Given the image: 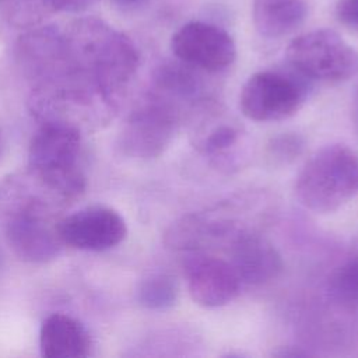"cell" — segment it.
<instances>
[{"label":"cell","instance_id":"cell-1","mask_svg":"<svg viewBox=\"0 0 358 358\" xmlns=\"http://www.w3.org/2000/svg\"><path fill=\"white\" fill-rule=\"evenodd\" d=\"M63 32L74 78L117 106L140 63L133 41L95 17L76 20Z\"/></svg>","mask_w":358,"mask_h":358},{"label":"cell","instance_id":"cell-2","mask_svg":"<svg viewBox=\"0 0 358 358\" xmlns=\"http://www.w3.org/2000/svg\"><path fill=\"white\" fill-rule=\"evenodd\" d=\"M81 131L63 122H41L28 148L32 179L48 193L63 201L77 199L85 189L80 168Z\"/></svg>","mask_w":358,"mask_h":358},{"label":"cell","instance_id":"cell-3","mask_svg":"<svg viewBox=\"0 0 358 358\" xmlns=\"http://www.w3.org/2000/svg\"><path fill=\"white\" fill-rule=\"evenodd\" d=\"M295 193L299 203L316 213L337 211L358 193V155L344 144L317 150L301 169Z\"/></svg>","mask_w":358,"mask_h":358},{"label":"cell","instance_id":"cell-4","mask_svg":"<svg viewBox=\"0 0 358 358\" xmlns=\"http://www.w3.org/2000/svg\"><path fill=\"white\" fill-rule=\"evenodd\" d=\"M285 56L299 74L312 80L340 83L358 74V52L333 29L298 35L288 43Z\"/></svg>","mask_w":358,"mask_h":358},{"label":"cell","instance_id":"cell-5","mask_svg":"<svg viewBox=\"0 0 358 358\" xmlns=\"http://www.w3.org/2000/svg\"><path fill=\"white\" fill-rule=\"evenodd\" d=\"M178 126L175 106L155 94L127 117L120 136V150L140 159L159 157L171 144Z\"/></svg>","mask_w":358,"mask_h":358},{"label":"cell","instance_id":"cell-6","mask_svg":"<svg viewBox=\"0 0 358 358\" xmlns=\"http://www.w3.org/2000/svg\"><path fill=\"white\" fill-rule=\"evenodd\" d=\"M305 99L303 87L281 71H259L250 76L239 94V108L255 122H277L295 115Z\"/></svg>","mask_w":358,"mask_h":358},{"label":"cell","instance_id":"cell-7","mask_svg":"<svg viewBox=\"0 0 358 358\" xmlns=\"http://www.w3.org/2000/svg\"><path fill=\"white\" fill-rule=\"evenodd\" d=\"M171 50L179 62L208 73L225 70L236 57L232 36L204 21L183 24L171 38Z\"/></svg>","mask_w":358,"mask_h":358},{"label":"cell","instance_id":"cell-8","mask_svg":"<svg viewBox=\"0 0 358 358\" xmlns=\"http://www.w3.org/2000/svg\"><path fill=\"white\" fill-rule=\"evenodd\" d=\"M42 200H31L11 214L6 225V238L10 249L24 262L46 263L57 257L62 239L57 222H52Z\"/></svg>","mask_w":358,"mask_h":358},{"label":"cell","instance_id":"cell-9","mask_svg":"<svg viewBox=\"0 0 358 358\" xmlns=\"http://www.w3.org/2000/svg\"><path fill=\"white\" fill-rule=\"evenodd\" d=\"M57 234L70 248L102 252L117 246L127 235L123 217L105 206H88L57 221Z\"/></svg>","mask_w":358,"mask_h":358},{"label":"cell","instance_id":"cell-10","mask_svg":"<svg viewBox=\"0 0 358 358\" xmlns=\"http://www.w3.org/2000/svg\"><path fill=\"white\" fill-rule=\"evenodd\" d=\"M187 291L194 303L220 308L236 298L241 280L231 263L207 255H194L185 264Z\"/></svg>","mask_w":358,"mask_h":358},{"label":"cell","instance_id":"cell-11","mask_svg":"<svg viewBox=\"0 0 358 358\" xmlns=\"http://www.w3.org/2000/svg\"><path fill=\"white\" fill-rule=\"evenodd\" d=\"M231 266L241 282L260 285L277 278L284 263L268 239L257 234L241 232L231 243Z\"/></svg>","mask_w":358,"mask_h":358},{"label":"cell","instance_id":"cell-12","mask_svg":"<svg viewBox=\"0 0 358 358\" xmlns=\"http://www.w3.org/2000/svg\"><path fill=\"white\" fill-rule=\"evenodd\" d=\"M39 348L46 358H83L91 352V337L77 319L53 313L41 326Z\"/></svg>","mask_w":358,"mask_h":358},{"label":"cell","instance_id":"cell-13","mask_svg":"<svg viewBox=\"0 0 358 358\" xmlns=\"http://www.w3.org/2000/svg\"><path fill=\"white\" fill-rule=\"evenodd\" d=\"M308 14L305 0H253L252 18L256 31L270 39L285 36L302 25Z\"/></svg>","mask_w":358,"mask_h":358},{"label":"cell","instance_id":"cell-14","mask_svg":"<svg viewBox=\"0 0 358 358\" xmlns=\"http://www.w3.org/2000/svg\"><path fill=\"white\" fill-rule=\"evenodd\" d=\"M192 69L193 67L182 62L161 66L154 77V94L162 98H199L203 91V84Z\"/></svg>","mask_w":358,"mask_h":358},{"label":"cell","instance_id":"cell-15","mask_svg":"<svg viewBox=\"0 0 358 358\" xmlns=\"http://www.w3.org/2000/svg\"><path fill=\"white\" fill-rule=\"evenodd\" d=\"M138 302L148 309L162 310L175 305L178 299V284L165 273H155L145 277L137 291Z\"/></svg>","mask_w":358,"mask_h":358},{"label":"cell","instance_id":"cell-16","mask_svg":"<svg viewBox=\"0 0 358 358\" xmlns=\"http://www.w3.org/2000/svg\"><path fill=\"white\" fill-rule=\"evenodd\" d=\"M239 138L241 129L235 123L218 122L197 134L196 147L204 155L224 159L227 152L239 143Z\"/></svg>","mask_w":358,"mask_h":358},{"label":"cell","instance_id":"cell-17","mask_svg":"<svg viewBox=\"0 0 358 358\" xmlns=\"http://www.w3.org/2000/svg\"><path fill=\"white\" fill-rule=\"evenodd\" d=\"M331 295L344 302H358V256L343 263L330 278Z\"/></svg>","mask_w":358,"mask_h":358},{"label":"cell","instance_id":"cell-18","mask_svg":"<svg viewBox=\"0 0 358 358\" xmlns=\"http://www.w3.org/2000/svg\"><path fill=\"white\" fill-rule=\"evenodd\" d=\"M303 145L305 141L298 133H281L267 143L266 155L274 165H288L302 154Z\"/></svg>","mask_w":358,"mask_h":358},{"label":"cell","instance_id":"cell-19","mask_svg":"<svg viewBox=\"0 0 358 358\" xmlns=\"http://www.w3.org/2000/svg\"><path fill=\"white\" fill-rule=\"evenodd\" d=\"M334 11L343 25L358 31V0H338Z\"/></svg>","mask_w":358,"mask_h":358},{"label":"cell","instance_id":"cell-20","mask_svg":"<svg viewBox=\"0 0 358 358\" xmlns=\"http://www.w3.org/2000/svg\"><path fill=\"white\" fill-rule=\"evenodd\" d=\"M48 8L53 11L80 13L91 7L96 0H42Z\"/></svg>","mask_w":358,"mask_h":358},{"label":"cell","instance_id":"cell-21","mask_svg":"<svg viewBox=\"0 0 358 358\" xmlns=\"http://www.w3.org/2000/svg\"><path fill=\"white\" fill-rule=\"evenodd\" d=\"M273 355L280 357V358H296V357H306L308 352L302 351L301 348L288 345V347H280V350L273 352Z\"/></svg>","mask_w":358,"mask_h":358},{"label":"cell","instance_id":"cell-22","mask_svg":"<svg viewBox=\"0 0 358 358\" xmlns=\"http://www.w3.org/2000/svg\"><path fill=\"white\" fill-rule=\"evenodd\" d=\"M113 1L120 6H140L143 3H147L148 0H113Z\"/></svg>","mask_w":358,"mask_h":358},{"label":"cell","instance_id":"cell-23","mask_svg":"<svg viewBox=\"0 0 358 358\" xmlns=\"http://www.w3.org/2000/svg\"><path fill=\"white\" fill-rule=\"evenodd\" d=\"M0 151H1V137H0Z\"/></svg>","mask_w":358,"mask_h":358},{"label":"cell","instance_id":"cell-24","mask_svg":"<svg viewBox=\"0 0 358 358\" xmlns=\"http://www.w3.org/2000/svg\"><path fill=\"white\" fill-rule=\"evenodd\" d=\"M1 1H4V0H0V3H1Z\"/></svg>","mask_w":358,"mask_h":358},{"label":"cell","instance_id":"cell-25","mask_svg":"<svg viewBox=\"0 0 358 358\" xmlns=\"http://www.w3.org/2000/svg\"><path fill=\"white\" fill-rule=\"evenodd\" d=\"M357 95H358V92H357Z\"/></svg>","mask_w":358,"mask_h":358}]
</instances>
